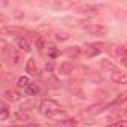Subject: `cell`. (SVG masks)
Returning a JSON list of instances; mask_svg holds the SVG:
<instances>
[{"instance_id":"6da1fadb","label":"cell","mask_w":127,"mask_h":127,"mask_svg":"<svg viewBox=\"0 0 127 127\" xmlns=\"http://www.w3.org/2000/svg\"><path fill=\"white\" fill-rule=\"evenodd\" d=\"M39 112L45 117H54L60 112V105L55 102V100H43L40 105H39Z\"/></svg>"},{"instance_id":"7a4b0ae2","label":"cell","mask_w":127,"mask_h":127,"mask_svg":"<svg viewBox=\"0 0 127 127\" xmlns=\"http://www.w3.org/2000/svg\"><path fill=\"white\" fill-rule=\"evenodd\" d=\"M85 29L90 32V33H93V34H106L108 33V29L106 27H103V26H100V24H87L85 26Z\"/></svg>"},{"instance_id":"3957f363","label":"cell","mask_w":127,"mask_h":127,"mask_svg":"<svg viewBox=\"0 0 127 127\" xmlns=\"http://www.w3.org/2000/svg\"><path fill=\"white\" fill-rule=\"evenodd\" d=\"M17 45H18L20 49H23L26 52H30L32 51V43H30L29 37H26V36H18L17 37Z\"/></svg>"},{"instance_id":"277c9868","label":"cell","mask_w":127,"mask_h":127,"mask_svg":"<svg viewBox=\"0 0 127 127\" xmlns=\"http://www.w3.org/2000/svg\"><path fill=\"white\" fill-rule=\"evenodd\" d=\"M78 12L82 14V15H97L99 8L94 6V5H84V6H79L78 8Z\"/></svg>"},{"instance_id":"5b68a950","label":"cell","mask_w":127,"mask_h":127,"mask_svg":"<svg viewBox=\"0 0 127 127\" xmlns=\"http://www.w3.org/2000/svg\"><path fill=\"white\" fill-rule=\"evenodd\" d=\"M111 79H112L115 84L126 85V84H127V73H124V72H112Z\"/></svg>"},{"instance_id":"8992f818","label":"cell","mask_w":127,"mask_h":127,"mask_svg":"<svg viewBox=\"0 0 127 127\" xmlns=\"http://www.w3.org/2000/svg\"><path fill=\"white\" fill-rule=\"evenodd\" d=\"M3 96H5V99L6 100H9V102H17V100H20L21 99V94L17 91V90H6L5 93H3Z\"/></svg>"},{"instance_id":"52a82bcc","label":"cell","mask_w":127,"mask_h":127,"mask_svg":"<svg viewBox=\"0 0 127 127\" xmlns=\"http://www.w3.org/2000/svg\"><path fill=\"white\" fill-rule=\"evenodd\" d=\"M58 70H60L61 75H69V73H72L75 70V66L72 64V63H69V61H64V63H61V64H60Z\"/></svg>"},{"instance_id":"ba28073f","label":"cell","mask_w":127,"mask_h":127,"mask_svg":"<svg viewBox=\"0 0 127 127\" xmlns=\"http://www.w3.org/2000/svg\"><path fill=\"white\" fill-rule=\"evenodd\" d=\"M26 72H29L30 75H36L37 73V67H36V61L33 58H29L26 63Z\"/></svg>"},{"instance_id":"9c48e42d","label":"cell","mask_w":127,"mask_h":127,"mask_svg":"<svg viewBox=\"0 0 127 127\" xmlns=\"http://www.w3.org/2000/svg\"><path fill=\"white\" fill-rule=\"evenodd\" d=\"M34 43H36V48H37L39 51H42V49L46 46V39H45V36H42V34H36V37H34Z\"/></svg>"},{"instance_id":"30bf717a","label":"cell","mask_w":127,"mask_h":127,"mask_svg":"<svg viewBox=\"0 0 127 127\" xmlns=\"http://www.w3.org/2000/svg\"><path fill=\"white\" fill-rule=\"evenodd\" d=\"M39 91H40V88H39L37 84H30V85L26 88V94H27V96H37Z\"/></svg>"},{"instance_id":"8fae6325","label":"cell","mask_w":127,"mask_h":127,"mask_svg":"<svg viewBox=\"0 0 127 127\" xmlns=\"http://www.w3.org/2000/svg\"><path fill=\"white\" fill-rule=\"evenodd\" d=\"M17 85H18L20 88H27V87L30 85V79H29V76H20L18 81H17Z\"/></svg>"},{"instance_id":"7c38bea8","label":"cell","mask_w":127,"mask_h":127,"mask_svg":"<svg viewBox=\"0 0 127 127\" xmlns=\"http://www.w3.org/2000/svg\"><path fill=\"white\" fill-rule=\"evenodd\" d=\"M64 52H66L67 57H78L79 52H81V49H79L78 46H70V48H67Z\"/></svg>"},{"instance_id":"4fadbf2b","label":"cell","mask_w":127,"mask_h":127,"mask_svg":"<svg viewBox=\"0 0 127 127\" xmlns=\"http://www.w3.org/2000/svg\"><path fill=\"white\" fill-rule=\"evenodd\" d=\"M124 102H127V91H124V93L118 94V96H117V99L112 102V105H118V103H124Z\"/></svg>"},{"instance_id":"5bb4252c","label":"cell","mask_w":127,"mask_h":127,"mask_svg":"<svg viewBox=\"0 0 127 127\" xmlns=\"http://www.w3.org/2000/svg\"><path fill=\"white\" fill-rule=\"evenodd\" d=\"M8 117H9V109H8L6 105H3V106H2V112H0V120L5 121Z\"/></svg>"},{"instance_id":"9a60e30c","label":"cell","mask_w":127,"mask_h":127,"mask_svg":"<svg viewBox=\"0 0 127 127\" xmlns=\"http://www.w3.org/2000/svg\"><path fill=\"white\" fill-rule=\"evenodd\" d=\"M61 124H63V126H66V127H73V126H76V120H73V118H67V120H63Z\"/></svg>"},{"instance_id":"2e32d148","label":"cell","mask_w":127,"mask_h":127,"mask_svg":"<svg viewBox=\"0 0 127 127\" xmlns=\"http://www.w3.org/2000/svg\"><path fill=\"white\" fill-rule=\"evenodd\" d=\"M108 127H127V121H126V120H123V121H115V123H112V124L108 126Z\"/></svg>"},{"instance_id":"e0dca14e","label":"cell","mask_w":127,"mask_h":127,"mask_svg":"<svg viewBox=\"0 0 127 127\" xmlns=\"http://www.w3.org/2000/svg\"><path fill=\"white\" fill-rule=\"evenodd\" d=\"M15 117H17L18 120H23V121L29 120V115H27V114H24V112H17V114H15Z\"/></svg>"},{"instance_id":"ac0fdd59","label":"cell","mask_w":127,"mask_h":127,"mask_svg":"<svg viewBox=\"0 0 127 127\" xmlns=\"http://www.w3.org/2000/svg\"><path fill=\"white\" fill-rule=\"evenodd\" d=\"M49 55H51V58H55V57L58 55V51H52V52H51Z\"/></svg>"},{"instance_id":"d6986e66","label":"cell","mask_w":127,"mask_h":127,"mask_svg":"<svg viewBox=\"0 0 127 127\" xmlns=\"http://www.w3.org/2000/svg\"><path fill=\"white\" fill-rule=\"evenodd\" d=\"M121 63H123V64H126V66H127V57H126V58H123V60H121Z\"/></svg>"}]
</instances>
